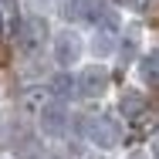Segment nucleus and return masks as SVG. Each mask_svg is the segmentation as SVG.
Returning <instances> with one entry per match:
<instances>
[{"mask_svg": "<svg viewBox=\"0 0 159 159\" xmlns=\"http://www.w3.org/2000/svg\"><path fill=\"white\" fill-rule=\"evenodd\" d=\"M17 44L24 54H37L48 44V20L44 17H24L17 27Z\"/></svg>", "mask_w": 159, "mask_h": 159, "instance_id": "nucleus-1", "label": "nucleus"}, {"mask_svg": "<svg viewBox=\"0 0 159 159\" xmlns=\"http://www.w3.org/2000/svg\"><path fill=\"white\" fill-rule=\"evenodd\" d=\"M88 142L95 146V149H115L119 142H122V129L115 125L108 115H95L92 122H88Z\"/></svg>", "mask_w": 159, "mask_h": 159, "instance_id": "nucleus-2", "label": "nucleus"}, {"mask_svg": "<svg viewBox=\"0 0 159 159\" xmlns=\"http://www.w3.org/2000/svg\"><path fill=\"white\" fill-rule=\"evenodd\" d=\"M37 125H41V135L61 139L68 132V108H64V102H48L41 108V115H37Z\"/></svg>", "mask_w": 159, "mask_h": 159, "instance_id": "nucleus-3", "label": "nucleus"}, {"mask_svg": "<svg viewBox=\"0 0 159 159\" xmlns=\"http://www.w3.org/2000/svg\"><path fill=\"white\" fill-rule=\"evenodd\" d=\"M81 51H85V44H81V37L75 31H58L54 41H51V54H54V61L61 64V68H71V64L81 58Z\"/></svg>", "mask_w": 159, "mask_h": 159, "instance_id": "nucleus-4", "label": "nucleus"}, {"mask_svg": "<svg viewBox=\"0 0 159 159\" xmlns=\"http://www.w3.org/2000/svg\"><path fill=\"white\" fill-rule=\"evenodd\" d=\"M78 92L85 98H102L108 92V68L102 64H88L81 75H78Z\"/></svg>", "mask_w": 159, "mask_h": 159, "instance_id": "nucleus-5", "label": "nucleus"}, {"mask_svg": "<svg viewBox=\"0 0 159 159\" xmlns=\"http://www.w3.org/2000/svg\"><path fill=\"white\" fill-rule=\"evenodd\" d=\"M105 0H61V17L64 20H78V17H92L102 14Z\"/></svg>", "mask_w": 159, "mask_h": 159, "instance_id": "nucleus-6", "label": "nucleus"}, {"mask_svg": "<svg viewBox=\"0 0 159 159\" xmlns=\"http://www.w3.org/2000/svg\"><path fill=\"white\" fill-rule=\"evenodd\" d=\"M48 102H51V88L31 85V88L20 92V112H24V115H41V108H44Z\"/></svg>", "mask_w": 159, "mask_h": 159, "instance_id": "nucleus-7", "label": "nucleus"}, {"mask_svg": "<svg viewBox=\"0 0 159 159\" xmlns=\"http://www.w3.org/2000/svg\"><path fill=\"white\" fill-rule=\"evenodd\" d=\"M119 112H122L125 119H142V115H146V95L125 92V95L119 98Z\"/></svg>", "mask_w": 159, "mask_h": 159, "instance_id": "nucleus-8", "label": "nucleus"}, {"mask_svg": "<svg viewBox=\"0 0 159 159\" xmlns=\"http://www.w3.org/2000/svg\"><path fill=\"white\" fill-rule=\"evenodd\" d=\"M139 75H142L146 85L159 88V54H146V58L139 61Z\"/></svg>", "mask_w": 159, "mask_h": 159, "instance_id": "nucleus-9", "label": "nucleus"}, {"mask_svg": "<svg viewBox=\"0 0 159 159\" xmlns=\"http://www.w3.org/2000/svg\"><path fill=\"white\" fill-rule=\"evenodd\" d=\"M48 88H51V95H58V98H68L71 92H78V81H75L71 75H54Z\"/></svg>", "mask_w": 159, "mask_h": 159, "instance_id": "nucleus-10", "label": "nucleus"}, {"mask_svg": "<svg viewBox=\"0 0 159 159\" xmlns=\"http://www.w3.org/2000/svg\"><path fill=\"white\" fill-rule=\"evenodd\" d=\"M112 51H115V34H98L95 37V54L98 58H102V54H112Z\"/></svg>", "mask_w": 159, "mask_h": 159, "instance_id": "nucleus-11", "label": "nucleus"}, {"mask_svg": "<svg viewBox=\"0 0 159 159\" xmlns=\"http://www.w3.org/2000/svg\"><path fill=\"white\" fill-rule=\"evenodd\" d=\"M149 149H152V156L159 159V129H156V135H152V146H149Z\"/></svg>", "mask_w": 159, "mask_h": 159, "instance_id": "nucleus-12", "label": "nucleus"}, {"mask_svg": "<svg viewBox=\"0 0 159 159\" xmlns=\"http://www.w3.org/2000/svg\"><path fill=\"white\" fill-rule=\"evenodd\" d=\"M0 7H7V10H10V7H14V0H0Z\"/></svg>", "mask_w": 159, "mask_h": 159, "instance_id": "nucleus-13", "label": "nucleus"}, {"mask_svg": "<svg viewBox=\"0 0 159 159\" xmlns=\"http://www.w3.org/2000/svg\"><path fill=\"white\" fill-rule=\"evenodd\" d=\"M132 159H142V156H132Z\"/></svg>", "mask_w": 159, "mask_h": 159, "instance_id": "nucleus-14", "label": "nucleus"}, {"mask_svg": "<svg viewBox=\"0 0 159 159\" xmlns=\"http://www.w3.org/2000/svg\"><path fill=\"white\" fill-rule=\"evenodd\" d=\"M0 27H3V20H0Z\"/></svg>", "mask_w": 159, "mask_h": 159, "instance_id": "nucleus-15", "label": "nucleus"}, {"mask_svg": "<svg viewBox=\"0 0 159 159\" xmlns=\"http://www.w3.org/2000/svg\"><path fill=\"white\" fill-rule=\"evenodd\" d=\"M37 3H44V0H37Z\"/></svg>", "mask_w": 159, "mask_h": 159, "instance_id": "nucleus-16", "label": "nucleus"}, {"mask_svg": "<svg viewBox=\"0 0 159 159\" xmlns=\"http://www.w3.org/2000/svg\"><path fill=\"white\" fill-rule=\"evenodd\" d=\"M51 159H58V156H51Z\"/></svg>", "mask_w": 159, "mask_h": 159, "instance_id": "nucleus-17", "label": "nucleus"}]
</instances>
